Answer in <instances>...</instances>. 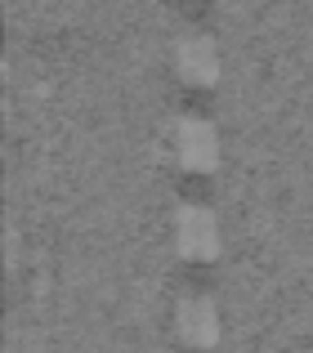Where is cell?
Instances as JSON below:
<instances>
[{
    "mask_svg": "<svg viewBox=\"0 0 313 353\" xmlns=\"http://www.w3.org/2000/svg\"><path fill=\"white\" fill-rule=\"evenodd\" d=\"M170 237H174L179 259H188V264L215 259L219 255V219H215V210L197 206V201H179L174 215H170Z\"/></svg>",
    "mask_w": 313,
    "mask_h": 353,
    "instance_id": "6da1fadb",
    "label": "cell"
},
{
    "mask_svg": "<svg viewBox=\"0 0 313 353\" xmlns=\"http://www.w3.org/2000/svg\"><path fill=\"white\" fill-rule=\"evenodd\" d=\"M170 152L179 170L188 174H210L219 165V134L206 117H179L170 125Z\"/></svg>",
    "mask_w": 313,
    "mask_h": 353,
    "instance_id": "7a4b0ae2",
    "label": "cell"
},
{
    "mask_svg": "<svg viewBox=\"0 0 313 353\" xmlns=\"http://www.w3.org/2000/svg\"><path fill=\"white\" fill-rule=\"evenodd\" d=\"M174 336L183 340L188 349H215L219 345V313L210 295H183L174 304Z\"/></svg>",
    "mask_w": 313,
    "mask_h": 353,
    "instance_id": "3957f363",
    "label": "cell"
},
{
    "mask_svg": "<svg viewBox=\"0 0 313 353\" xmlns=\"http://www.w3.org/2000/svg\"><path fill=\"white\" fill-rule=\"evenodd\" d=\"M174 77L183 85H215L219 81V50L210 36L188 32L174 41Z\"/></svg>",
    "mask_w": 313,
    "mask_h": 353,
    "instance_id": "277c9868",
    "label": "cell"
}]
</instances>
